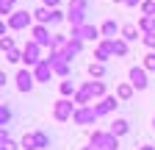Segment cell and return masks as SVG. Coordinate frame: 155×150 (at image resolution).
Here are the masks:
<instances>
[{"mask_svg": "<svg viewBox=\"0 0 155 150\" xmlns=\"http://www.w3.org/2000/svg\"><path fill=\"white\" fill-rule=\"evenodd\" d=\"M89 142L97 150H119V139H116L114 134H108V131H94Z\"/></svg>", "mask_w": 155, "mask_h": 150, "instance_id": "obj_1", "label": "cell"}, {"mask_svg": "<svg viewBox=\"0 0 155 150\" xmlns=\"http://www.w3.org/2000/svg\"><path fill=\"white\" fill-rule=\"evenodd\" d=\"M47 145H50V139H47V134H42V131H36V134H25L22 142H19L22 150H45Z\"/></svg>", "mask_w": 155, "mask_h": 150, "instance_id": "obj_2", "label": "cell"}, {"mask_svg": "<svg viewBox=\"0 0 155 150\" xmlns=\"http://www.w3.org/2000/svg\"><path fill=\"white\" fill-rule=\"evenodd\" d=\"M75 111H78V106L72 103V100H67V97H61L55 106H53V117L58 120V122H67L69 117H75Z\"/></svg>", "mask_w": 155, "mask_h": 150, "instance_id": "obj_3", "label": "cell"}, {"mask_svg": "<svg viewBox=\"0 0 155 150\" xmlns=\"http://www.w3.org/2000/svg\"><path fill=\"white\" fill-rule=\"evenodd\" d=\"M33 22V14L31 11H11L8 14V28L11 31H25Z\"/></svg>", "mask_w": 155, "mask_h": 150, "instance_id": "obj_4", "label": "cell"}, {"mask_svg": "<svg viewBox=\"0 0 155 150\" xmlns=\"http://www.w3.org/2000/svg\"><path fill=\"white\" fill-rule=\"evenodd\" d=\"M22 61L28 64V67H36V64H42L45 59H42V47H39L33 39L25 45V50H22Z\"/></svg>", "mask_w": 155, "mask_h": 150, "instance_id": "obj_5", "label": "cell"}, {"mask_svg": "<svg viewBox=\"0 0 155 150\" xmlns=\"http://www.w3.org/2000/svg\"><path fill=\"white\" fill-rule=\"evenodd\" d=\"M100 36H103L100 28H94V25H89V22L81 25V28H72V39H78V42H86V39L94 42V39H100Z\"/></svg>", "mask_w": 155, "mask_h": 150, "instance_id": "obj_6", "label": "cell"}, {"mask_svg": "<svg viewBox=\"0 0 155 150\" xmlns=\"http://www.w3.org/2000/svg\"><path fill=\"white\" fill-rule=\"evenodd\" d=\"M97 117H100V114H97V108H94V106H81V108L75 111L72 122H75V125H91Z\"/></svg>", "mask_w": 155, "mask_h": 150, "instance_id": "obj_7", "label": "cell"}, {"mask_svg": "<svg viewBox=\"0 0 155 150\" xmlns=\"http://www.w3.org/2000/svg\"><path fill=\"white\" fill-rule=\"evenodd\" d=\"M130 84H133V89H147L150 86V81H147V70L144 67H130Z\"/></svg>", "mask_w": 155, "mask_h": 150, "instance_id": "obj_8", "label": "cell"}, {"mask_svg": "<svg viewBox=\"0 0 155 150\" xmlns=\"http://www.w3.org/2000/svg\"><path fill=\"white\" fill-rule=\"evenodd\" d=\"M33 42L39 47H50L53 50V36H50V31L45 25H33Z\"/></svg>", "mask_w": 155, "mask_h": 150, "instance_id": "obj_9", "label": "cell"}, {"mask_svg": "<svg viewBox=\"0 0 155 150\" xmlns=\"http://www.w3.org/2000/svg\"><path fill=\"white\" fill-rule=\"evenodd\" d=\"M50 64H53V72H55V75H61V78H67V75H69V61L61 59V53L50 50Z\"/></svg>", "mask_w": 155, "mask_h": 150, "instance_id": "obj_10", "label": "cell"}, {"mask_svg": "<svg viewBox=\"0 0 155 150\" xmlns=\"http://www.w3.org/2000/svg\"><path fill=\"white\" fill-rule=\"evenodd\" d=\"M33 78H36V81H42V84H47V81L53 78V64H50V59H45L42 64H36V67H33Z\"/></svg>", "mask_w": 155, "mask_h": 150, "instance_id": "obj_11", "label": "cell"}, {"mask_svg": "<svg viewBox=\"0 0 155 150\" xmlns=\"http://www.w3.org/2000/svg\"><path fill=\"white\" fill-rule=\"evenodd\" d=\"M81 89L86 92L89 97H108V95H105V81H86Z\"/></svg>", "mask_w": 155, "mask_h": 150, "instance_id": "obj_12", "label": "cell"}, {"mask_svg": "<svg viewBox=\"0 0 155 150\" xmlns=\"http://www.w3.org/2000/svg\"><path fill=\"white\" fill-rule=\"evenodd\" d=\"M33 81H36V78H33L31 70H19V72H17V89H19V92H31V89H33Z\"/></svg>", "mask_w": 155, "mask_h": 150, "instance_id": "obj_13", "label": "cell"}, {"mask_svg": "<svg viewBox=\"0 0 155 150\" xmlns=\"http://www.w3.org/2000/svg\"><path fill=\"white\" fill-rule=\"evenodd\" d=\"M116 106H119V97H116V95H108V97H103L100 103H97L94 108H97V114H111V111H116Z\"/></svg>", "mask_w": 155, "mask_h": 150, "instance_id": "obj_14", "label": "cell"}, {"mask_svg": "<svg viewBox=\"0 0 155 150\" xmlns=\"http://www.w3.org/2000/svg\"><path fill=\"white\" fill-rule=\"evenodd\" d=\"M108 56H111V39H103L100 45H97V50H94V61L105 64V61H108Z\"/></svg>", "mask_w": 155, "mask_h": 150, "instance_id": "obj_15", "label": "cell"}, {"mask_svg": "<svg viewBox=\"0 0 155 150\" xmlns=\"http://www.w3.org/2000/svg\"><path fill=\"white\" fill-rule=\"evenodd\" d=\"M127 131H130V122H127V120H114V122H111V128H108V134H114L116 139H119V136H125V134H127Z\"/></svg>", "mask_w": 155, "mask_h": 150, "instance_id": "obj_16", "label": "cell"}, {"mask_svg": "<svg viewBox=\"0 0 155 150\" xmlns=\"http://www.w3.org/2000/svg\"><path fill=\"white\" fill-rule=\"evenodd\" d=\"M33 20H36L39 25H47V22H53V11H50L47 6H39V9L33 11Z\"/></svg>", "mask_w": 155, "mask_h": 150, "instance_id": "obj_17", "label": "cell"}, {"mask_svg": "<svg viewBox=\"0 0 155 150\" xmlns=\"http://www.w3.org/2000/svg\"><path fill=\"white\" fill-rule=\"evenodd\" d=\"M122 39H125V42H136V39H139V25L125 22V25H122Z\"/></svg>", "mask_w": 155, "mask_h": 150, "instance_id": "obj_18", "label": "cell"}, {"mask_svg": "<svg viewBox=\"0 0 155 150\" xmlns=\"http://www.w3.org/2000/svg\"><path fill=\"white\" fill-rule=\"evenodd\" d=\"M89 75H91V81H100L103 75H105V64H100V61H91V64H89Z\"/></svg>", "mask_w": 155, "mask_h": 150, "instance_id": "obj_19", "label": "cell"}, {"mask_svg": "<svg viewBox=\"0 0 155 150\" xmlns=\"http://www.w3.org/2000/svg\"><path fill=\"white\" fill-rule=\"evenodd\" d=\"M111 53L114 56H127V42L125 39H111Z\"/></svg>", "mask_w": 155, "mask_h": 150, "instance_id": "obj_20", "label": "cell"}, {"mask_svg": "<svg viewBox=\"0 0 155 150\" xmlns=\"http://www.w3.org/2000/svg\"><path fill=\"white\" fill-rule=\"evenodd\" d=\"M116 97L119 100H130L133 97V84H119L116 86Z\"/></svg>", "mask_w": 155, "mask_h": 150, "instance_id": "obj_21", "label": "cell"}, {"mask_svg": "<svg viewBox=\"0 0 155 150\" xmlns=\"http://www.w3.org/2000/svg\"><path fill=\"white\" fill-rule=\"evenodd\" d=\"M67 20L72 22V28H81V25H86V14H78V11H69V14H67Z\"/></svg>", "mask_w": 155, "mask_h": 150, "instance_id": "obj_22", "label": "cell"}, {"mask_svg": "<svg viewBox=\"0 0 155 150\" xmlns=\"http://www.w3.org/2000/svg\"><path fill=\"white\" fill-rule=\"evenodd\" d=\"M100 33L105 36V39H114V36H116V22H114V20H108V22H103V28H100Z\"/></svg>", "mask_w": 155, "mask_h": 150, "instance_id": "obj_23", "label": "cell"}, {"mask_svg": "<svg viewBox=\"0 0 155 150\" xmlns=\"http://www.w3.org/2000/svg\"><path fill=\"white\" fill-rule=\"evenodd\" d=\"M86 9H89V0H69V11L86 14Z\"/></svg>", "mask_w": 155, "mask_h": 150, "instance_id": "obj_24", "label": "cell"}, {"mask_svg": "<svg viewBox=\"0 0 155 150\" xmlns=\"http://www.w3.org/2000/svg\"><path fill=\"white\" fill-rule=\"evenodd\" d=\"M8 120H11V108H8L6 103H0V128H3Z\"/></svg>", "mask_w": 155, "mask_h": 150, "instance_id": "obj_25", "label": "cell"}, {"mask_svg": "<svg viewBox=\"0 0 155 150\" xmlns=\"http://www.w3.org/2000/svg\"><path fill=\"white\" fill-rule=\"evenodd\" d=\"M141 14L144 17H155V0H144L141 3Z\"/></svg>", "mask_w": 155, "mask_h": 150, "instance_id": "obj_26", "label": "cell"}, {"mask_svg": "<svg viewBox=\"0 0 155 150\" xmlns=\"http://www.w3.org/2000/svg\"><path fill=\"white\" fill-rule=\"evenodd\" d=\"M61 95H64V97H69V95H78L72 81H61Z\"/></svg>", "mask_w": 155, "mask_h": 150, "instance_id": "obj_27", "label": "cell"}, {"mask_svg": "<svg viewBox=\"0 0 155 150\" xmlns=\"http://www.w3.org/2000/svg\"><path fill=\"white\" fill-rule=\"evenodd\" d=\"M6 61H11V64H17V61H22V53H19L17 47H14V50H8V53H6Z\"/></svg>", "mask_w": 155, "mask_h": 150, "instance_id": "obj_28", "label": "cell"}, {"mask_svg": "<svg viewBox=\"0 0 155 150\" xmlns=\"http://www.w3.org/2000/svg\"><path fill=\"white\" fill-rule=\"evenodd\" d=\"M14 3H17V0H0V14H11Z\"/></svg>", "mask_w": 155, "mask_h": 150, "instance_id": "obj_29", "label": "cell"}, {"mask_svg": "<svg viewBox=\"0 0 155 150\" xmlns=\"http://www.w3.org/2000/svg\"><path fill=\"white\" fill-rule=\"evenodd\" d=\"M0 50H14V39H11V36H3V39H0Z\"/></svg>", "mask_w": 155, "mask_h": 150, "instance_id": "obj_30", "label": "cell"}, {"mask_svg": "<svg viewBox=\"0 0 155 150\" xmlns=\"http://www.w3.org/2000/svg\"><path fill=\"white\" fill-rule=\"evenodd\" d=\"M141 42H144V45L155 53V33H144V36H141Z\"/></svg>", "mask_w": 155, "mask_h": 150, "instance_id": "obj_31", "label": "cell"}, {"mask_svg": "<svg viewBox=\"0 0 155 150\" xmlns=\"http://www.w3.org/2000/svg\"><path fill=\"white\" fill-rule=\"evenodd\" d=\"M144 70H155V53H147L144 56Z\"/></svg>", "mask_w": 155, "mask_h": 150, "instance_id": "obj_32", "label": "cell"}, {"mask_svg": "<svg viewBox=\"0 0 155 150\" xmlns=\"http://www.w3.org/2000/svg\"><path fill=\"white\" fill-rule=\"evenodd\" d=\"M58 3H61V0H42V6H47L50 11H55V9H58Z\"/></svg>", "mask_w": 155, "mask_h": 150, "instance_id": "obj_33", "label": "cell"}, {"mask_svg": "<svg viewBox=\"0 0 155 150\" xmlns=\"http://www.w3.org/2000/svg\"><path fill=\"white\" fill-rule=\"evenodd\" d=\"M3 150H19V145H17V142H11V139H8V142H6V145H3Z\"/></svg>", "mask_w": 155, "mask_h": 150, "instance_id": "obj_34", "label": "cell"}, {"mask_svg": "<svg viewBox=\"0 0 155 150\" xmlns=\"http://www.w3.org/2000/svg\"><path fill=\"white\" fill-rule=\"evenodd\" d=\"M61 20H64V14H61V11L55 9V11H53V22H61Z\"/></svg>", "mask_w": 155, "mask_h": 150, "instance_id": "obj_35", "label": "cell"}, {"mask_svg": "<svg viewBox=\"0 0 155 150\" xmlns=\"http://www.w3.org/2000/svg\"><path fill=\"white\" fill-rule=\"evenodd\" d=\"M6 25H8V22H3V20H0V39L6 36Z\"/></svg>", "mask_w": 155, "mask_h": 150, "instance_id": "obj_36", "label": "cell"}, {"mask_svg": "<svg viewBox=\"0 0 155 150\" xmlns=\"http://www.w3.org/2000/svg\"><path fill=\"white\" fill-rule=\"evenodd\" d=\"M139 3H144V0H125V6H139Z\"/></svg>", "mask_w": 155, "mask_h": 150, "instance_id": "obj_37", "label": "cell"}, {"mask_svg": "<svg viewBox=\"0 0 155 150\" xmlns=\"http://www.w3.org/2000/svg\"><path fill=\"white\" fill-rule=\"evenodd\" d=\"M6 81H8V78H6V72L0 70V86H6Z\"/></svg>", "mask_w": 155, "mask_h": 150, "instance_id": "obj_38", "label": "cell"}, {"mask_svg": "<svg viewBox=\"0 0 155 150\" xmlns=\"http://www.w3.org/2000/svg\"><path fill=\"white\" fill-rule=\"evenodd\" d=\"M139 150H155V147H152V145H144V147H139Z\"/></svg>", "mask_w": 155, "mask_h": 150, "instance_id": "obj_39", "label": "cell"}, {"mask_svg": "<svg viewBox=\"0 0 155 150\" xmlns=\"http://www.w3.org/2000/svg\"><path fill=\"white\" fill-rule=\"evenodd\" d=\"M83 150H97V147H94V145H89V147H83Z\"/></svg>", "mask_w": 155, "mask_h": 150, "instance_id": "obj_40", "label": "cell"}, {"mask_svg": "<svg viewBox=\"0 0 155 150\" xmlns=\"http://www.w3.org/2000/svg\"><path fill=\"white\" fill-rule=\"evenodd\" d=\"M114 3H125V0H114Z\"/></svg>", "mask_w": 155, "mask_h": 150, "instance_id": "obj_41", "label": "cell"}, {"mask_svg": "<svg viewBox=\"0 0 155 150\" xmlns=\"http://www.w3.org/2000/svg\"><path fill=\"white\" fill-rule=\"evenodd\" d=\"M152 128H155V122H152Z\"/></svg>", "mask_w": 155, "mask_h": 150, "instance_id": "obj_42", "label": "cell"}, {"mask_svg": "<svg viewBox=\"0 0 155 150\" xmlns=\"http://www.w3.org/2000/svg\"><path fill=\"white\" fill-rule=\"evenodd\" d=\"M0 150H3V147H0Z\"/></svg>", "mask_w": 155, "mask_h": 150, "instance_id": "obj_43", "label": "cell"}]
</instances>
